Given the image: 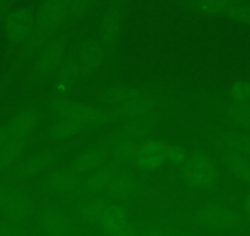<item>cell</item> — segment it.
<instances>
[{
	"instance_id": "21",
	"label": "cell",
	"mask_w": 250,
	"mask_h": 236,
	"mask_svg": "<svg viewBox=\"0 0 250 236\" xmlns=\"http://www.w3.org/2000/svg\"><path fill=\"white\" fill-rule=\"evenodd\" d=\"M103 228L112 234H124L129 228L125 218V212L120 207H110L105 209L104 215L101 219Z\"/></svg>"
},
{
	"instance_id": "17",
	"label": "cell",
	"mask_w": 250,
	"mask_h": 236,
	"mask_svg": "<svg viewBox=\"0 0 250 236\" xmlns=\"http://www.w3.org/2000/svg\"><path fill=\"white\" fill-rule=\"evenodd\" d=\"M27 139H8L0 148V173L6 172L16 165L20 156L22 155Z\"/></svg>"
},
{
	"instance_id": "34",
	"label": "cell",
	"mask_w": 250,
	"mask_h": 236,
	"mask_svg": "<svg viewBox=\"0 0 250 236\" xmlns=\"http://www.w3.org/2000/svg\"><path fill=\"white\" fill-rule=\"evenodd\" d=\"M20 233L18 223H11L5 220L4 223H0V235H15Z\"/></svg>"
},
{
	"instance_id": "2",
	"label": "cell",
	"mask_w": 250,
	"mask_h": 236,
	"mask_svg": "<svg viewBox=\"0 0 250 236\" xmlns=\"http://www.w3.org/2000/svg\"><path fill=\"white\" fill-rule=\"evenodd\" d=\"M70 0H42L36 11V30L32 38L25 45L27 52L37 54L38 50L68 23Z\"/></svg>"
},
{
	"instance_id": "9",
	"label": "cell",
	"mask_w": 250,
	"mask_h": 236,
	"mask_svg": "<svg viewBox=\"0 0 250 236\" xmlns=\"http://www.w3.org/2000/svg\"><path fill=\"white\" fill-rule=\"evenodd\" d=\"M184 176L191 185L204 186L215 181L217 168L215 164L206 156H194L185 163Z\"/></svg>"
},
{
	"instance_id": "27",
	"label": "cell",
	"mask_w": 250,
	"mask_h": 236,
	"mask_svg": "<svg viewBox=\"0 0 250 236\" xmlns=\"http://www.w3.org/2000/svg\"><path fill=\"white\" fill-rule=\"evenodd\" d=\"M124 124L125 136L129 137V139H141L145 138L150 134L151 121H143V119H134V121L123 122Z\"/></svg>"
},
{
	"instance_id": "29",
	"label": "cell",
	"mask_w": 250,
	"mask_h": 236,
	"mask_svg": "<svg viewBox=\"0 0 250 236\" xmlns=\"http://www.w3.org/2000/svg\"><path fill=\"white\" fill-rule=\"evenodd\" d=\"M107 187L109 196L115 199L126 198L131 193V191H133V184L128 179L112 180Z\"/></svg>"
},
{
	"instance_id": "12",
	"label": "cell",
	"mask_w": 250,
	"mask_h": 236,
	"mask_svg": "<svg viewBox=\"0 0 250 236\" xmlns=\"http://www.w3.org/2000/svg\"><path fill=\"white\" fill-rule=\"evenodd\" d=\"M86 128L85 124L71 116H57L49 127V136L53 139H69L80 134Z\"/></svg>"
},
{
	"instance_id": "32",
	"label": "cell",
	"mask_w": 250,
	"mask_h": 236,
	"mask_svg": "<svg viewBox=\"0 0 250 236\" xmlns=\"http://www.w3.org/2000/svg\"><path fill=\"white\" fill-rule=\"evenodd\" d=\"M167 160L174 164H183L187 160V155L180 146H167Z\"/></svg>"
},
{
	"instance_id": "28",
	"label": "cell",
	"mask_w": 250,
	"mask_h": 236,
	"mask_svg": "<svg viewBox=\"0 0 250 236\" xmlns=\"http://www.w3.org/2000/svg\"><path fill=\"white\" fill-rule=\"evenodd\" d=\"M136 150L138 149H136V146L134 145L130 139L129 141H126V139L114 141L110 156H114V159L119 161H129L131 159H135Z\"/></svg>"
},
{
	"instance_id": "22",
	"label": "cell",
	"mask_w": 250,
	"mask_h": 236,
	"mask_svg": "<svg viewBox=\"0 0 250 236\" xmlns=\"http://www.w3.org/2000/svg\"><path fill=\"white\" fill-rule=\"evenodd\" d=\"M225 163L235 179L244 184H250V161L248 158L240 154L226 153Z\"/></svg>"
},
{
	"instance_id": "15",
	"label": "cell",
	"mask_w": 250,
	"mask_h": 236,
	"mask_svg": "<svg viewBox=\"0 0 250 236\" xmlns=\"http://www.w3.org/2000/svg\"><path fill=\"white\" fill-rule=\"evenodd\" d=\"M55 81H57L58 90H68L69 86L73 85L81 76L80 67H79L78 58L65 57L60 63L59 68L55 71Z\"/></svg>"
},
{
	"instance_id": "4",
	"label": "cell",
	"mask_w": 250,
	"mask_h": 236,
	"mask_svg": "<svg viewBox=\"0 0 250 236\" xmlns=\"http://www.w3.org/2000/svg\"><path fill=\"white\" fill-rule=\"evenodd\" d=\"M6 38L15 46H25L36 30V13L27 6L11 8L3 19Z\"/></svg>"
},
{
	"instance_id": "14",
	"label": "cell",
	"mask_w": 250,
	"mask_h": 236,
	"mask_svg": "<svg viewBox=\"0 0 250 236\" xmlns=\"http://www.w3.org/2000/svg\"><path fill=\"white\" fill-rule=\"evenodd\" d=\"M201 223L208 228L229 229L239 223V215L226 208H215L205 212L201 216Z\"/></svg>"
},
{
	"instance_id": "18",
	"label": "cell",
	"mask_w": 250,
	"mask_h": 236,
	"mask_svg": "<svg viewBox=\"0 0 250 236\" xmlns=\"http://www.w3.org/2000/svg\"><path fill=\"white\" fill-rule=\"evenodd\" d=\"M232 0H189L188 8L196 15L223 18Z\"/></svg>"
},
{
	"instance_id": "20",
	"label": "cell",
	"mask_w": 250,
	"mask_h": 236,
	"mask_svg": "<svg viewBox=\"0 0 250 236\" xmlns=\"http://www.w3.org/2000/svg\"><path fill=\"white\" fill-rule=\"evenodd\" d=\"M105 155L100 150V149H92L83 153L76 158L74 161L73 168L79 173V175H85V173L93 172L97 170L102 163L104 161Z\"/></svg>"
},
{
	"instance_id": "23",
	"label": "cell",
	"mask_w": 250,
	"mask_h": 236,
	"mask_svg": "<svg viewBox=\"0 0 250 236\" xmlns=\"http://www.w3.org/2000/svg\"><path fill=\"white\" fill-rule=\"evenodd\" d=\"M79 173L71 168H62V170L55 171L50 177L49 182L50 186L55 189V191H70V189H75L79 181Z\"/></svg>"
},
{
	"instance_id": "3",
	"label": "cell",
	"mask_w": 250,
	"mask_h": 236,
	"mask_svg": "<svg viewBox=\"0 0 250 236\" xmlns=\"http://www.w3.org/2000/svg\"><path fill=\"white\" fill-rule=\"evenodd\" d=\"M50 110L57 116H71L83 122L87 127H103L107 126L112 121V113L103 110L98 106L90 103L79 102V101H69L66 98L58 97L50 105Z\"/></svg>"
},
{
	"instance_id": "19",
	"label": "cell",
	"mask_w": 250,
	"mask_h": 236,
	"mask_svg": "<svg viewBox=\"0 0 250 236\" xmlns=\"http://www.w3.org/2000/svg\"><path fill=\"white\" fill-rule=\"evenodd\" d=\"M226 116L233 126L250 129V101H232L226 106Z\"/></svg>"
},
{
	"instance_id": "10",
	"label": "cell",
	"mask_w": 250,
	"mask_h": 236,
	"mask_svg": "<svg viewBox=\"0 0 250 236\" xmlns=\"http://www.w3.org/2000/svg\"><path fill=\"white\" fill-rule=\"evenodd\" d=\"M40 122V112L36 108H23L6 122L9 139H27Z\"/></svg>"
},
{
	"instance_id": "8",
	"label": "cell",
	"mask_w": 250,
	"mask_h": 236,
	"mask_svg": "<svg viewBox=\"0 0 250 236\" xmlns=\"http://www.w3.org/2000/svg\"><path fill=\"white\" fill-rule=\"evenodd\" d=\"M81 78H88L95 74L104 62L105 47L98 38H88L83 43L78 57Z\"/></svg>"
},
{
	"instance_id": "7",
	"label": "cell",
	"mask_w": 250,
	"mask_h": 236,
	"mask_svg": "<svg viewBox=\"0 0 250 236\" xmlns=\"http://www.w3.org/2000/svg\"><path fill=\"white\" fill-rule=\"evenodd\" d=\"M60 159L59 151L57 150H47L42 153H37L35 155H31L26 158L25 160L20 161L18 165L14 166L13 176L15 179H31L38 175H42L43 172L49 170L52 166L57 164Z\"/></svg>"
},
{
	"instance_id": "31",
	"label": "cell",
	"mask_w": 250,
	"mask_h": 236,
	"mask_svg": "<svg viewBox=\"0 0 250 236\" xmlns=\"http://www.w3.org/2000/svg\"><path fill=\"white\" fill-rule=\"evenodd\" d=\"M229 94L233 101H250V81H235Z\"/></svg>"
},
{
	"instance_id": "11",
	"label": "cell",
	"mask_w": 250,
	"mask_h": 236,
	"mask_svg": "<svg viewBox=\"0 0 250 236\" xmlns=\"http://www.w3.org/2000/svg\"><path fill=\"white\" fill-rule=\"evenodd\" d=\"M135 160L144 170H155L167 160V146L157 141L146 142L136 150Z\"/></svg>"
},
{
	"instance_id": "25",
	"label": "cell",
	"mask_w": 250,
	"mask_h": 236,
	"mask_svg": "<svg viewBox=\"0 0 250 236\" xmlns=\"http://www.w3.org/2000/svg\"><path fill=\"white\" fill-rule=\"evenodd\" d=\"M68 226V219L59 212H48L41 220V228L48 234L65 233Z\"/></svg>"
},
{
	"instance_id": "6",
	"label": "cell",
	"mask_w": 250,
	"mask_h": 236,
	"mask_svg": "<svg viewBox=\"0 0 250 236\" xmlns=\"http://www.w3.org/2000/svg\"><path fill=\"white\" fill-rule=\"evenodd\" d=\"M126 0H109L98 26V40L105 49L117 45L125 20Z\"/></svg>"
},
{
	"instance_id": "26",
	"label": "cell",
	"mask_w": 250,
	"mask_h": 236,
	"mask_svg": "<svg viewBox=\"0 0 250 236\" xmlns=\"http://www.w3.org/2000/svg\"><path fill=\"white\" fill-rule=\"evenodd\" d=\"M101 0H70L68 23H75L81 20L97 6Z\"/></svg>"
},
{
	"instance_id": "36",
	"label": "cell",
	"mask_w": 250,
	"mask_h": 236,
	"mask_svg": "<svg viewBox=\"0 0 250 236\" xmlns=\"http://www.w3.org/2000/svg\"><path fill=\"white\" fill-rule=\"evenodd\" d=\"M9 139V134H8V129H6V124H0V148L4 145V144L8 142Z\"/></svg>"
},
{
	"instance_id": "24",
	"label": "cell",
	"mask_w": 250,
	"mask_h": 236,
	"mask_svg": "<svg viewBox=\"0 0 250 236\" xmlns=\"http://www.w3.org/2000/svg\"><path fill=\"white\" fill-rule=\"evenodd\" d=\"M223 18L250 26V3L245 0H232Z\"/></svg>"
},
{
	"instance_id": "35",
	"label": "cell",
	"mask_w": 250,
	"mask_h": 236,
	"mask_svg": "<svg viewBox=\"0 0 250 236\" xmlns=\"http://www.w3.org/2000/svg\"><path fill=\"white\" fill-rule=\"evenodd\" d=\"M15 0H0V21L3 20L4 16L6 15L9 10L11 9V4L14 3Z\"/></svg>"
},
{
	"instance_id": "13",
	"label": "cell",
	"mask_w": 250,
	"mask_h": 236,
	"mask_svg": "<svg viewBox=\"0 0 250 236\" xmlns=\"http://www.w3.org/2000/svg\"><path fill=\"white\" fill-rule=\"evenodd\" d=\"M218 146L226 153L250 156V136L238 132H227L217 138Z\"/></svg>"
},
{
	"instance_id": "30",
	"label": "cell",
	"mask_w": 250,
	"mask_h": 236,
	"mask_svg": "<svg viewBox=\"0 0 250 236\" xmlns=\"http://www.w3.org/2000/svg\"><path fill=\"white\" fill-rule=\"evenodd\" d=\"M113 180V173L109 170H100L88 180L87 187L91 191H98L103 187L108 186Z\"/></svg>"
},
{
	"instance_id": "5",
	"label": "cell",
	"mask_w": 250,
	"mask_h": 236,
	"mask_svg": "<svg viewBox=\"0 0 250 236\" xmlns=\"http://www.w3.org/2000/svg\"><path fill=\"white\" fill-rule=\"evenodd\" d=\"M66 48L68 41L64 37L52 38L48 41L36 54L32 67V78L35 80H42L53 75L66 57Z\"/></svg>"
},
{
	"instance_id": "16",
	"label": "cell",
	"mask_w": 250,
	"mask_h": 236,
	"mask_svg": "<svg viewBox=\"0 0 250 236\" xmlns=\"http://www.w3.org/2000/svg\"><path fill=\"white\" fill-rule=\"evenodd\" d=\"M31 209H32V203L30 198L25 194L14 192L10 201L4 209L3 215L5 216V220L20 224L30 214Z\"/></svg>"
},
{
	"instance_id": "33",
	"label": "cell",
	"mask_w": 250,
	"mask_h": 236,
	"mask_svg": "<svg viewBox=\"0 0 250 236\" xmlns=\"http://www.w3.org/2000/svg\"><path fill=\"white\" fill-rule=\"evenodd\" d=\"M14 189L9 185L0 184V214H3L6 204L10 201L11 196L14 194Z\"/></svg>"
},
{
	"instance_id": "1",
	"label": "cell",
	"mask_w": 250,
	"mask_h": 236,
	"mask_svg": "<svg viewBox=\"0 0 250 236\" xmlns=\"http://www.w3.org/2000/svg\"><path fill=\"white\" fill-rule=\"evenodd\" d=\"M103 100L109 106L112 116L122 122L151 121L157 112V105L152 96L135 86H110L103 94Z\"/></svg>"
},
{
	"instance_id": "37",
	"label": "cell",
	"mask_w": 250,
	"mask_h": 236,
	"mask_svg": "<svg viewBox=\"0 0 250 236\" xmlns=\"http://www.w3.org/2000/svg\"><path fill=\"white\" fill-rule=\"evenodd\" d=\"M245 206H247V209L249 211V213H250V193H249V196H248L247 203H245Z\"/></svg>"
}]
</instances>
